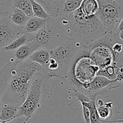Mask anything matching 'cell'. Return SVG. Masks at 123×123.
Instances as JSON below:
<instances>
[{
	"label": "cell",
	"instance_id": "obj_1",
	"mask_svg": "<svg viewBox=\"0 0 123 123\" xmlns=\"http://www.w3.org/2000/svg\"><path fill=\"white\" fill-rule=\"evenodd\" d=\"M57 18L67 38L84 47H89L108 34L97 16L85 15L79 8Z\"/></svg>",
	"mask_w": 123,
	"mask_h": 123
},
{
	"label": "cell",
	"instance_id": "obj_2",
	"mask_svg": "<svg viewBox=\"0 0 123 123\" xmlns=\"http://www.w3.org/2000/svg\"><path fill=\"white\" fill-rule=\"evenodd\" d=\"M40 74H44L41 65L29 59L20 62L16 60L10 71L2 103L14 104L20 106L26 98L33 79Z\"/></svg>",
	"mask_w": 123,
	"mask_h": 123
},
{
	"label": "cell",
	"instance_id": "obj_3",
	"mask_svg": "<svg viewBox=\"0 0 123 123\" xmlns=\"http://www.w3.org/2000/svg\"><path fill=\"white\" fill-rule=\"evenodd\" d=\"M89 47H83L70 63L65 80L70 91L80 92L85 84L91 82L97 74L99 68L90 57Z\"/></svg>",
	"mask_w": 123,
	"mask_h": 123
},
{
	"label": "cell",
	"instance_id": "obj_4",
	"mask_svg": "<svg viewBox=\"0 0 123 123\" xmlns=\"http://www.w3.org/2000/svg\"><path fill=\"white\" fill-rule=\"evenodd\" d=\"M84 46L66 39L55 48L49 49L50 57L48 63L43 67L45 77L49 78L62 79L60 72L66 70L76 53Z\"/></svg>",
	"mask_w": 123,
	"mask_h": 123
},
{
	"label": "cell",
	"instance_id": "obj_5",
	"mask_svg": "<svg viewBox=\"0 0 123 123\" xmlns=\"http://www.w3.org/2000/svg\"><path fill=\"white\" fill-rule=\"evenodd\" d=\"M96 16L108 34H111L123 20V0H97Z\"/></svg>",
	"mask_w": 123,
	"mask_h": 123
},
{
	"label": "cell",
	"instance_id": "obj_6",
	"mask_svg": "<svg viewBox=\"0 0 123 123\" xmlns=\"http://www.w3.org/2000/svg\"><path fill=\"white\" fill-rule=\"evenodd\" d=\"M67 37L60 25L58 18L50 17L42 28L35 34L34 40L40 47L51 49Z\"/></svg>",
	"mask_w": 123,
	"mask_h": 123
},
{
	"label": "cell",
	"instance_id": "obj_7",
	"mask_svg": "<svg viewBox=\"0 0 123 123\" xmlns=\"http://www.w3.org/2000/svg\"><path fill=\"white\" fill-rule=\"evenodd\" d=\"M44 77V74H40L34 78L24 102L19 106L17 117L24 116L30 120L40 107Z\"/></svg>",
	"mask_w": 123,
	"mask_h": 123
},
{
	"label": "cell",
	"instance_id": "obj_8",
	"mask_svg": "<svg viewBox=\"0 0 123 123\" xmlns=\"http://www.w3.org/2000/svg\"><path fill=\"white\" fill-rule=\"evenodd\" d=\"M89 48L90 59L99 69L106 68L115 62L114 55L111 47L109 34L105 35L89 46Z\"/></svg>",
	"mask_w": 123,
	"mask_h": 123
},
{
	"label": "cell",
	"instance_id": "obj_9",
	"mask_svg": "<svg viewBox=\"0 0 123 123\" xmlns=\"http://www.w3.org/2000/svg\"><path fill=\"white\" fill-rule=\"evenodd\" d=\"M24 33L23 27L14 25L9 18H0V49H3Z\"/></svg>",
	"mask_w": 123,
	"mask_h": 123
},
{
	"label": "cell",
	"instance_id": "obj_10",
	"mask_svg": "<svg viewBox=\"0 0 123 123\" xmlns=\"http://www.w3.org/2000/svg\"><path fill=\"white\" fill-rule=\"evenodd\" d=\"M43 7L50 17L56 18L63 13V0H33Z\"/></svg>",
	"mask_w": 123,
	"mask_h": 123
},
{
	"label": "cell",
	"instance_id": "obj_11",
	"mask_svg": "<svg viewBox=\"0 0 123 123\" xmlns=\"http://www.w3.org/2000/svg\"><path fill=\"white\" fill-rule=\"evenodd\" d=\"M16 62V60L14 59V57L11 59H10L9 61L4 66L2 69L0 70V111L2 105V97L9 80L10 71L15 64Z\"/></svg>",
	"mask_w": 123,
	"mask_h": 123
},
{
	"label": "cell",
	"instance_id": "obj_12",
	"mask_svg": "<svg viewBox=\"0 0 123 123\" xmlns=\"http://www.w3.org/2000/svg\"><path fill=\"white\" fill-rule=\"evenodd\" d=\"M39 48H40V46L36 41L28 42L14 51V59L18 62L26 60Z\"/></svg>",
	"mask_w": 123,
	"mask_h": 123
},
{
	"label": "cell",
	"instance_id": "obj_13",
	"mask_svg": "<svg viewBox=\"0 0 123 123\" xmlns=\"http://www.w3.org/2000/svg\"><path fill=\"white\" fill-rule=\"evenodd\" d=\"M19 106L14 104H2L0 111V119L2 123L8 121L16 118Z\"/></svg>",
	"mask_w": 123,
	"mask_h": 123
},
{
	"label": "cell",
	"instance_id": "obj_14",
	"mask_svg": "<svg viewBox=\"0 0 123 123\" xmlns=\"http://www.w3.org/2000/svg\"><path fill=\"white\" fill-rule=\"evenodd\" d=\"M49 49L46 48L40 47L35 51L28 58L30 60L41 65L43 67L46 66L50 59Z\"/></svg>",
	"mask_w": 123,
	"mask_h": 123
},
{
	"label": "cell",
	"instance_id": "obj_15",
	"mask_svg": "<svg viewBox=\"0 0 123 123\" xmlns=\"http://www.w3.org/2000/svg\"><path fill=\"white\" fill-rule=\"evenodd\" d=\"M46 20L47 19H41L34 16L31 17L23 27L24 33L36 34L45 24Z\"/></svg>",
	"mask_w": 123,
	"mask_h": 123
},
{
	"label": "cell",
	"instance_id": "obj_16",
	"mask_svg": "<svg viewBox=\"0 0 123 123\" xmlns=\"http://www.w3.org/2000/svg\"><path fill=\"white\" fill-rule=\"evenodd\" d=\"M35 34L24 33L3 48L5 51H14L25 43L34 40Z\"/></svg>",
	"mask_w": 123,
	"mask_h": 123
},
{
	"label": "cell",
	"instance_id": "obj_17",
	"mask_svg": "<svg viewBox=\"0 0 123 123\" xmlns=\"http://www.w3.org/2000/svg\"><path fill=\"white\" fill-rule=\"evenodd\" d=\"M113 102H103V104L97 106V110L99 118L102 121H109L114 116L113 112Z\"/></svg>",
	"mask_w": 123,
	"mask_h": 123
},
{
	"label": "cell",
	"instance_id": "obj_18",
	"mask_svg": "<svg viewBox=\"0 0 123 123\" xmlns=\"http://www.w3.org/2000/svg\"><path fill=\"white\" fill-rule=\"evenodd\" d=\"M79 8L85 15H96L98 9V2L97 0H83Z\"/></svg>",
	"mask_w": 123,
	"mask_h": 123
},
{
	"label": "cell",
	"instance_id": "obj_19",
	"mask_svg": "<svg viewBox=\"0 0 123 123\" xmlns=\"http://www.w3.org/2000/svg\"><path fill=\"white\" fill-rule=\"evenodd\" d=\"M9 18L14 25L23 27L30 18L18 8H13Z\"/></svg>",
	"mask_w": 123,
	"mask_h": 123
},
{
	"label": "cell",
	"instance_id": "obj_20",
	"mask_svg": "<svg viewBox=\"0 0 123 123\" xmlns=\"http://www.w3.org/2000/svg\"><path fill=\"white\" fill-rule=\"evenodd\" d=\"M13 8L19 9L29 18L34 16L30 0H13Z\"/></svg>",
	"mask_w": 123,
	"mask_h": 123
},
{
	"label": "cell",
	"instance_id": "obj_21",
	"mask_svg": "<svg viewBox=\"0 0 123 123\" xmlns=\"http://www.w3.org/2000/svg\"><path fill=\"white\" fill-rule=\"evenodd\" d=\"M13 9V0H0V18H9Z\"/></svg>",
	"mask_w": 123,
	"mask_h": 123
},
{
	"label": "cell",
	"instance_id": "obj_22",
	"mask_svg": "<svg viewBox=\"0 0 123 123\" xmlns=\"http://www.w3.org/2000/svg\"><path fill=\"white\" fill-rule=\"evenodd\" d=\"M31 5H32V12L34 16L37 17L38 18L44 19H48L50 18V16L47 13L45 10L43 8L41 5L36 2L33 0H30Z\"/></svg>",
	"mask_w": 123,
	"mask_h": 123
},
{
	"label": "cell",
	"instance_id": "obj_23",
	"mask_svg": "<svg viewBox=\"0 0 123 123\" xmlns=\"http://www.w3.org/2000/svg\"><path fill=\"white\" fill-rule=\"evenodd\" d=\"M83 0H66L64 2L63 13L68 14L79 8Z\"/></svg>",
	"mask_w": 123,
	"mask_h": 123
},
{
	"label": "cell",
	"instance_id": "obj_24",
	"mask_svg": "<svg viewBox=\"0 0 123 123\" xmlns=\"http://www.w3.org/2000/svg\"><path fill=\"white\" fill-rule=\"evenodd\" d=\"M103 123H123L122 113L118 112L115 116H113L111 119L106 121H103Z\"/></svg>",
	"mask_w": 123,
	"mask_h": 123
},
{
	"label": "cell",
	"instance_id": "obj_25",
	"mask_svg": "<svg viewBox=\"0 0 123 123\" xmlns=\"http://www.w3.org/2000/svg\"><path fill=\"white\" fill-rule=\"evenodd\" d=\"M28 121L29 120L26 117L18 116L12 119V120H10L8 121L2 123H28Z\"/></svg>",
	"mask_w": 123,
	"mask_h": 123
},
{
	"label": "cell",
	"instance_id": "obj_26",
	"mask_svg": "<svg viewBox=\"0 0 123 123\" xmlns=\"http://www.w3.org/2000/svg\"><path fill=\"white\" fill-rule=\"evenodd\" d=\"M82 112H83V116H84L85 123H90V112H89L88 109L86 107H85L84 105H82Z\"/></svg>",
	"mask_w": 123,
	"mask_h": 123
},
{
	"label": "cell",
	"instance_id": "obj_27",
	"mask_svg": "<svg viewBox=\"0 0 123 123\" xmlns=\"http://www.w3.org/2000/svg\"><path fill=\"white\" fill-rule=\"evenodd\" d=\"M0 50H1V49H0ZM7 63H4V62L3 59H2V57H1V54H0V70L2 69V68L4 67V65H6V64Z\"/></svg>",
	"mask_w": 123,
	"mask_h": 123
},
{
	"label": "cell",
	"instance_id": "obj_28",
	"mask_svg": "<svg viewBox=\"0 0 123 123\" xmlns=\"http://www.w3.org/2000/svg\"><path fill=\"white\" fill-rule=\"evenodd\" d=\"M0 123H2V121H1V119H0Z\"/></svg>",
	"mask_w": 123,
	"mask_h": 123
},
{
	"label": "cell",
	"instance_id": "obj_29",
	"mask_svg": "<svg viewBox=\"0 0 123 123\" xmlns=\"http://www.w3.org/2000/svg\"><path fill=\"white\" fill-rule=\"evenodd\" d=\"M63 1H66V0H63Z\"/></svg>",
	"mask_w": 123,
	"mask_h": 123
}]
</instances>
